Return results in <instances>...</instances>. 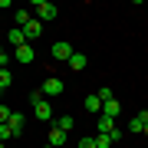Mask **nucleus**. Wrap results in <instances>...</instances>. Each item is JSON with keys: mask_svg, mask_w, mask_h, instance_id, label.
<instances>
[{"mask_svg": "<svg viewBox=\"0 0 148 148\" xmlns=\"http://www.w3.org/2000/svg\"><path fill=\"white\" fill-rule=\"evenodd\" d=\"M33 10H36V20L40 23H49V20H56V7L53 3H46V0H33Z\"/></svg>", "mask_w": 148, "mask_h": 148, "instance_id": "nucleus-1", "label": "nucleus"}, {"mask_svg": "<svg viewBox=\"0 0 148 148\" xmlns=\"http://www.w3.org/2000/svg\"><path fill=\"white\" fill-rule=\"evenodd\" d=\"M63 89H66V86H63V79H56V76H49V79L40 86V92H43V95H49V99H56Z\"/></svg>", "mask_w": 148, "mask_h": 148, "instance_id": "nucleus-2", "label": "nucleus"}, {"mask_svg": "<svg viewBox=\"0 0 148 148\" xmlns=\"http://www.w3.org/2000/svg\"><path fill=\"white\" fill-rule=\"evenodd\" d=\"M73 53H76V49L69 46L66 40H59V43H53V59H56V63H69V56H73Z\"/></svg>", "mask_w": 148, "mask_h": 148, "instance_id": "nucleus-3", "label": "nucleus"}, {"mask_svg": "<svg viewBox=\"0 0 148 148\" xmlns=\"http://www.w3.org/2000/svg\"><path fill=\"white\" fill-rule=\"evenodd\" d=\"M33 112H36V119H40V122H53V106H49L46 99L36 102V106H33Z\"/></svg>", "mask_w": 148, "mask_h": 148, "instance_id": "nucleus-4", "label": "nucleus"}, {"mask_svg": "<svg viewBox=\"0 0 148 148\" xmlns=\"http://www.w3.org/2000/svg\"><path fill=\"white\" fill-rule=\"evenodd\" d=\"M7 125H10L13 138H20L23 135V112H10V122H7Z\"/></svg>", "mask_w": 148, "mask_h": 148, "instance_id": "nucleus-5", "label": "nucleus"}, {"mask_svg": "<svg viewBox=\"0 0 148 148\" xmlns=\"http://www.w3.org/2000/svg\"><path fill=\"white\" fill-rule=\"evenodd\" d=\"M53 125L59 128V132H66V135H69V132H73V125H76V119H73V115H56V119H53Z\"/></svg>", "mask_w": 148, "mask_h": 148, "instance_id": "nucleus-6", "label": "nucleus"}, {"mask_svg": "<svg viewBox=\"0 0 148 148\" xmlns=\"http://www.w3.org/2000/svg\"><path fill=\"white\" fill-rule=\"evenodd\" d=\"M7 40H10L13 46H27V33H23L20 27H10V33H7Z\"/></svg>", "mask_w": 148, "mask_h": 148, "instance_id": "nucleus-7", "label": "nucleus"}, {"mask_svg": "<svg viewBox=\"0 0 148 148\" xmlns=\"http://www.w3.org/2000/svg\"><path fill=\"white\" fill-rule=\"evenodd\" d=\"M122 112V106H119V99H109V102H102V112L99 115H109V119H115Z\"/></svg>", "mask_w": 148, "mask_h": 148, "instance_id": "nucleus-8", "label": "nucleus"}, {"mask_svg": "<svg viewBox=\"0 0 148 148\" xmlns=\"http://www.w3.org/2000/svg\"><path fill=\"white\" fill-rule=\"evenodd\" d=\"M86 63H89V59H86L82 53H73V56H69V63H66V66H69V69H76V73H82V69H86Z\"/></svg>", "mask_w": 148, "mask_h": 148, "instance_id": "nucleus-9", "label": "nucleus"}, {"mask_svg": "<svg viewBox=\"0 0 148 148\" xmlns=\"http://www.w3.org/2000/svg\"><path fill=\"white\" fill-rule=\"evenodd\" d=\"M13 56L20 59V63H33V46H30V43H27V46H16Z\"/></svg>", "mask_w": 148, "mask_h": 148, "instance_id": "nucleus-10", "label": "nucleus"}, {"mask_svg": "<svg viewBox=\"0 0 148 148\" xmlns=\"http://www.w3.org/2000/svg\"><path fill=\"white\" fill-rule=\"evenodd\" d=\"M49 145H53V148H59V145H66V132H59V128L53 125V128H49Z\"/></svg>", "mask_w": 148, "mask_h": 148, "instance_id": "nucleus-11", "label": "nucleus"}, {"mask_svg": "<svg viewBox=\"0 0 148 148\" xmlns=\"http://www.w3.org/2000/svg\"><path fill=\"white\" fill-rule=\"evenodd\" d=\"M23 33H27V40H33V36H40V33H43V23H40V20H30L27 27H23Z\"/></svg>", "mask_w": 148, "mask_h": 148, "instance_id": "nucleus-12", "label": "nucleus"}, {"mask_svg": "<svg viewBox=\"0 0 148 148\" xmlns=\"http://www.w3.org/2000/svg\"><path fill=\"white\" fill-rule=\"evenodd\" d=\"M82 106L89 109V112H95V115L102 112V102H99V95H95V92H92V95H86V102H82Z\"/></svg>", "mask_w": 148, "mask_h": 148, "instance_id": "nucleus-13", "label": "nucleus"}, {"mask_svg": "<svg viewBox=\"0 0 148 148\" xmlns=\"http://www.w3.org/2000/svg\"><path fill=\"white\" fill-rule=\"evenodd\" d=\"M30 20H33V16H30V10H16V16H13V27H20V30H23Z\"/></svg>", "mask_w": 148, "mask_h": 148, "instance_id": "nucleus-14", "label": "nucleus"}, {"mask_svg": "<svg viewBox=\"0 0 148 148\" xmlns=\"http://www.w3.org/2000/svg\"><path fill=\"white\" fill-rule=\"evenodd\" d=\"M112 128H115V119H109V115H99V132H102V135H109Z\"/></svg>", "mask_w": 148, "mask_h": 148, "instance_id": "nucleus-15", "label": "nucleus"}, {"mask_svg": "<svg viewBox=\"0 0 148 148\" xmlns=\"http://www.w3.org/2000/svg\"><path fill=\"white\" fill-rule=\"evenodd\" d=\"M10 82H13V76H10V69L3 66V69H0V92H3V89H7Z\"/></svg>", "mask_w": 148, "mask_h": 148, "instance_id": "nucleus-16", "label": "nucleus"}, {"mask_svg": "<svg viewBox=\"0 0 148 148\" xmlns=\"http://www.w3.org/2000/svg\"><path fill=\"white\" fill-rule=\"evenodd\" d=\"M142 128H145V122L138 119V115H132V119H128V132H132V135H135V132H142Z\"/></svg>", "mask_w": 148, "mask_h": 148, "instance_id": "nucleus-17", "label": "nucleus"}, {"mask_svg": "<svg viewBox=\"0 0 148 148\" xmlns=\"http://www.w3.org/2000/svg\"><path fill=\"white\" fill-rule=\"evenodd\" d=\"M92 142H95V148H112V138H109V135H102V132L95 135Z\"/></svg>", "mask_w": 148, "mask_h": 148, "instance_id": "nucleus-18", "label": "nucleus"}, {"mask_svg": "<svg viewBox=\"0 0 148 148\" xmlns=\"http://www.w3.org/2000/svg\"><path fill=\"white\" fill-rule=\"evenodd\" d=\"M109 138H112V145H115V142H122V138H125V128H112V132H109Z\"/></svg>", "mask_w": 148, "mask_h": 148, "instance_id": "nucleus-19", "label": "nucleus"}, {"mask_svg": "<svg viewBox=\"0 0 148 148\" xmlns=\"http://www.w3.org/2000/svg\"><path fill=\"white\" fill-rule=\"evenodd\" d=\"M95 95H99V102H109V99H115V92H112V89H106V86H102V89L95 92Z\"/></svg>", "mask_w": 148, "mask_h": 148, "instance_id": "nucleus-20", "label": "nucleus"}, {"mask_svg": "<svg viewBox=\"0 0 148 148\" xmlns=\"http://www.w3.org/2000/svg\"><path fill=\"white\" fill-rule=\"evenodd\" d=\"M7 138H13V132H10L7 122H0V142H7Z\"/></svg>", "mask_w": 148, "mask_h": 148, "instance_id": "nucleus-21", "label": "nucleus"}, {"mask_svg": "<svg viewBox=\"0 0 148 148\" xmlns=\"http://www.w3.org/2000/svg\"><path fill=\"white\" fill-rule=\"evenodd\" d=\"M43 99H46V95H43L40 89H33V92H30V102H33V106H36V102H43Z\"/></svg>", "mask_w": 148, "mask_h": 148, "instance_id": "nucleus-22", "label": "nucleus"}, {"mask_svg": "<svg viewBox=\"0 0 148 148\" xmlns=\"http://www.w3.org/2000/svg\"><path fill=\"white\" fill-rule=\"evenodd\" d=\"M10 112H13V109H7V106H0V122H10Z\"/></svg>", "mask_w": 148, "mask_h": 148, "instance_id": "nucleus-23", "label": "nucleus"}, {"mask_svg": "<svg viewBox=\"0 0 148 148\" xmlns=\"http://www.w3.org/2000/svg\"><path fill=\"white\" fill-rule=\"evenodd\" d=\"M79 148H95V142L92 138H79Z\"/></svg>", "mask_w": 148, "mask_h": 148, "instance_id": "nucleus-24", "label": "nucleus"}, {"mask_svg": "<svg viewBox=\"0 0 148 148\" xmlns=\"http://www.w3.org/2000/svg\"><path fill=\"white\" fill-rule=\"evenodd\" d=\"M142 132H145V135H148V122H145V128H142Z\"/></svg>", "mask_w": 148, "mask_h": 148, "instance_id": "nucleus-25", "label": "nucleus"}, {"mask_svg": "<svg viewBox=\"0 0 148 148\" xmlns=\"http://www.w3.org/2000/svg\"><path fill=\"white\" fill-rule=\"evenodd\" d=\"M0 148H3V142H0Z\"/></svg>", "mask_w": 148, "mask_h": 148, "instance_id": "nucleus-26", "label": "nucleus"}, {"mask_svg": "<svg viewBox=\"0 0 148 148\" xmlns=\"http://www.w3.org/2000/svg\"><path fill=\"white\" fill-rule=\"evenodd\" d=\"M46 148H53V145H46Z\"/></svg>", "mask_w": 148, "mask_h": 148, "instance_id": "nucleus-27", "label": "nucleus"}]
</instances>
